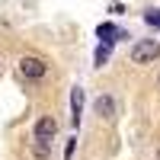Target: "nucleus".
<instances>
[{
    "instance_id": "nucleus-1",
    "label": "nucleus",
    "mask_w": 160,
    "mask_h": 160,
    "mask_svg": "<svg viewBox=\"0 0 160 160\" xmlns=\"http://www.w3.org/2000/svg\"><path fill=\"white\" fill-rule=\"evenodd\" d=\"M160 55V42L157 38H141V42L131 45V61L135 64H154Z\"/></svg>"
},
{
    "instance_id": "nucleus-2",
    "label": "nucleus",
    "mask_w": 160,
    "mask_h": 160,
    "mask_svg": "<svg viewBox=\"0 0 160 160\" xmlns=\"http://www.w3.org/2000/svg\"><path fill=\"white\" fill-rule=\"evenodd\" d=\"M19 74L26 80H42L48 74V64L42 58H35V55H26V58H19Z\"/></svg>"
},
{
    "instance_id": "nucleus-3",
    "label": "nucleus",
    "mask_w": 160,
    "mask_h": 160,
    "mask_svg": "<svg viewBox=\"0 0 160 160\" xmlns=\"http://www.w3.org/2000/svg\"><path fill=\"white\" fill-rule=\"evenodd\" d=\"M32 135H35V141H51V138L58 135V122H55V118H51V115H42V118H38V122H35Z\"/></svg>"
},
{
    "instance_id": "nucleus-4",
    "label": "nucleus",
    "mask_w": 160,
    "mask_h": 160,
    "mask_svg": "<svg viewBox=\"0 0 160 160\" xmlns=\"http://www.w3.org/2000/svg\"><path fill=\"white\" fill-rule=\"evenodd\" d=\"M93 109H96L99 118H106V122H112L115 118V99L109 96V93H102V96H96V102H93Z\"/></svg>"
},
{
    "instance_id": "nucleus-5",
    "label": "nucleus",
    "mask_w": 160,
    "mask_h": 160,
    "mask_svg": "<svg viewBox=\"0 0 160 160\" xmlns=\"http://www.w3.org/2000/svg\"><path fill=\"white\" fill-rule=\"evenodd\" d=\"M80 115H83V90L74 87V90H71V125H74V128L80 125Z\"/></svg>"
},
{
    "instance_id": "nucleus-6",
    "label": "nucleus",
    "mask_w": 160,
    "mask_h": 160,
    "mask_svg": "<svg viewBox=\"0 0 160 160\" xmlns=\"http://www.w3.org/2000/svg\"><path fill=\"white\" fill-rule=\"evenodd\" d=\"M96 35L102 38L106 45H112V42H118V38H125V32H122V29H115L112 22H102L99 29H96Z\"/></svg>"
},
{
    "instance_id": "nucleus-7",
    "label": "nucleus",
    "mask_w": 160,
    "mask_h": 160,
    "mask_svg": "<svg viewBox=\"0 0 160 160\" xmlns=\"http://www.w3.org/2000/svg\"><path fill=\"white\" fill-rule=\"evenodd\" d=\"M32 154H35L38 160H48V157H51V141H35V144H32Z\"/></svg>"
},
{
    "instance_id": "nucleus-8",
    "label": "nucleus",
    "mask_w": 160,
    "mask_h": 160,
    "mask_svg": "<svg viewBox=\"0 0 160 160\" xmlns=\"http://www.w3.org/2000/svg\"><path fill=\"white\" fill-rule=\"evenodd\" d=\"M109 48H112V45H99V48H96V64H99V68L109 61Z\"/></svg>"
},
{
    "instance_id": "nucleus-9",
    "label": "nucleus",
    "mask_w": 160,
    "mask_h": 160,
    "mask_svg": "<svg viewBox=\"0 0 160 160\" xmlns=\"http://www.w3.org/2000/svg\"><path fill=\"white\" fill-rule=\"evenodd\" d=\"M144 19H148L151 26H157V29H160V10H148V13H144Z\"/></svg>"
},
{
    "instance_id": "nucleus-10",
    "label": "nucleus",
    "mask_w": 160,
    "mask_h": 160,
    "mask_svg": "<svg viewBox=\"0 0 160 160\" xmlns=\"http://www.w3.org/2000/svg\"><path fill=\"white\" fill-rule=\"evenodd\" d=\"M74 151H77V138H71V141H68V148H64V160H71V157H74Z\"/></svg>"
},
{
    "instance_id": "nucleus-11",
    "label": "nucleus",
    "mask_w": 160,
    "mask_h": 160,
    "mask_svg": "<svg viewBox=\"0 0 160 160\" xmlns=\"http://www.w3.org/2000/svg\"><path fill=\"white\" fill-rule=\"evenodd\" d=\"M157 160H160V154H157Z\"/></svg>"
}]
</instances>
